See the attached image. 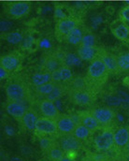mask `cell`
Listing matches in <instances>:
<instances>
[{
  "mask_svg": "<svg viewBox=\"0 0 129 161\" xmlns=\"http://www.w3.org/2000/svg\"><path fill=\"white\" fill-rule=\"evenodd\" d=\"M129 142V126H122L114 131V149L122 153Z\"/></svg>",
  "mask_w": 129,
  "mask_h": 161,
  "instance_id": "obj_14",
  "label": "cell"
},
{
  "mask_svg": "<svg viewBox=\"0 0 129 161\" xmlns=\"http://www.w3.org/2000/svg\"><path fill=\"white\" fill-rule=\"evenodd\" d=\"M108 157H105L103 155L99 154H92V153H87V156L84 158L83 161H106Z\"/></svg>",
  "mask_w": 129,
  "mask_h": 161,
  "instance_id": "obj_34",
  "label": "cell"
},
{
  "mask_svg": "<svg viewBox=\"0 0 129 161\" xmlns=\"http://www.w3.org/2000/svg\"><path fill=\"white\" fill-rule=\"evenodd\" d=\"M119 72H126L129 70V52L123 53L116 56Z\"/></svg>",
  "mask_w": 129,
  "mask_h": 161,
  "instance_id": "obj_29",
  "label": "cell"
},
{
  "mask_svg": "<svg viewBox=\"0 0 129 161\" xmlns=\"http://www.w3.org/2000/svg\"><path fill=\"white\" fill-rule=\"evenodd\" d=\"M97 151H109L114 148V131L111 128L104 129L94 140Z\"/></svg>",
  "mask_w": 129,
  "mask_h": 161,
  "instance_id": "obj_6",
  "label": "cell"
},
{
  "mask_svg": "<svg viewBox=\"0 0 129 161\" xmlns=\"http://www.w3.org/2000/svg\"><path fill=\"white\" fill-rule=\"evenodd\" d=\"M51 80V73L48 71H44V70L36 72L32 76V83L35 87L40 86L46 82H49Z\"/></svg>",
  "mask_w": 129,
  "mask_h": 161,
  "instance_id": "obj_26",
  "label": "cell"
},
{
  "mask_svg": "<svg viewBox=\"0 0 129 161\" xmlns=\"http://www.w3.org/2000/svg\"><path fill=\"white\" fill-rule=\"evenodd\" d=\"M39 118L40 117L38 116L35 110L32 108H28L27 111L25 112L24 115L23 116V118L20 120V123L25 129H27L29 131H35L36 125H37Z\"/></svg>",
  "mask_w": 129,
  "mask_h": 161,
  "instance_id": "obj_18",
  "label": "cell"
},
{
  "mask_svg": "<svg viewBox=\"0 0 129 161\" xmlns=\"http://www.w3.org/2000/svg\"><path fill=\"white\" fill-rule=\"evenodd\" d=\"M83 30L80 27V25L78 27H76L75 29H73L67 37L65 40L68 43V44H71V45H80L83 38Z\"/></svg>",
  "mask_w": 129,
  "mask_h": 161,
  "instance_id": "obj_24",
  "label": "cell"
},
{
  "mask_svg": "<svg viewBox=\"0 0 129 161\" xmlns=\"http://www.w3.org/2000/svg\"><path fill=\"white\" fill-rule=\"evenodd\" d=\"M44 152L47 158L51 161H58L65 157V152L62 149L59 142L57 141H53L52 143L47 149L44 150Z\"/></svg>",
  "mask_w": 129,
  "mask_h": 161,
  "instance_id": "obj_19",
  "label": "cell"
},
{
  "mask_svg": "<svg viewBox=\"0 0 129 161\" xmlns=\"http://www.w3.org/2000/svg\"><path fill=\"white\" fill-rule=\"evenodd\" d=\"M97 56L103 61L110 74H115L119 72L117 59L113 54L103 48H97Z\"/></svg>",
  "mask_w": 129,
  "mask_h": 161,
  "instance_id": "obj_13",
  "label": "cell"
},
{
  "mask_svg": "<svg viewBox=\"0 0 129 161\" xmlns=\"http://www.w3.org/2000/svg\"><path fill=\"white\" fill-rule=\"evenodd\" d=\"M51 80L54 81V82H62L63 81L60 69H58L54 70L53 72H51Z\"/></svg>",
  "mask_w": 129,
  "mask_h": 161,
  "instance_id": "obj_37",
  "label": "cell"
},
{
  "mask_svg": "<svg viewBox=\"0 0 129 161\" xmlns=\"http://www.w3.org/2000/svg\"><path fill=\"white\" fill-rule=\"evenodd\" d=\"M77 118H78L77 123H81L82 125H85L86 127H88L93 132H95L99 129H102L101 125H99L97 120L94 118V116L91 114L90 111H83V112L78 113Z\"/></svg>",
  "mask_w": 129,
  "mask_h": 161,
  "instance_id": "obj_15",
  "label": "cell"
},
{
  "mask_svg": "<svg viewBox=\"0 0 129 161\" xmlns=\"http://www.w3.org/2000/svg\"><path fill=\"white\" fill-rule=\"evenodd\" d=\"M122 156L126 161H129V151L128 152H122Z\"/></svg>",
  "mask_w": 129,
  "mask_h": 161,
  "instance_id": "obj_42",
  "label": "cell"
},
{
  "mask_svg": "<svg viewBox=\"0 0 129 161\" xmlns=\"http://www.w3.org/2000/svg\"><path fill=\"white\" fill-rule=\"evenodd\" d=\"M9 27V23L8 22H2L1 23V31L2 32H5L6 30H8Z\"/></svg>",
  "mask_w": 129,
  "mask_h": 161,
  "instance_id": "obj_41",
  "label": "cell"
},
{
  "mask_svg": "<svg viewBox=\"0 0 129 161\" xmlns=\"http://www.w3.org/2000/svg\"><path fill=\"white\" fill-rule=\"evenodd\" d=\"M129 151V142H128V143L126 144V146L125 147V149L123 150V152H128Z\"/></svg>",
  "mask_w": 129,
  "mask_h": 161,
  "instance_id": "obj_44",
  "label": "cell"
},
{
  "mask_svg": "<svg viewBox=\"0 0 129 161\" xmlns=\"http://www.w3.org/2000/svg\"><path fill=\"white\" fill-rule=\"evenodd\" d=\"M90 112L99 123L102 129L111 128L116 117V114L113 110L110 108H96Z\"/></svg>",
  "mask_w": 129,
  "mask_h": 161,
  "instance_id": "obj_5",
  "label": "cell"
},
{
  "mask_svg": "<svg viewBox=\"0 0 129 161\" xmlns=\"http://www.w3.org/2000/svg\"><path fill=\"white\" fill-rule=\"evenodd\" d=\"M77 54L83 61H92L97 57V48L95 46L80 45Z\"/></svg>",
  "mask_w": 129,
  "mask_h": 161,
  "instance_id": "obj_20",
  "label": "cell"
},
{
  "mask_svg": "<svg viewBox=\"0 0 129 161\" xmlns=\"http://www.w3.org/2000/svg\"><path fill=\"white\" fill-rule=\"evenodd\" d=\"M113 36L119 40H126L129 38V27L126 23H121L112 28Z\"/></svg>",
  "mask_w": 129,
  "mask_h": 161,
  "instance_id": "obj_25",
  "label": "cell"
},
{
  "mask_svg": "<svg viewBox=\"0 0 129 161\" xmlns=\"http://www.w3.org/2000/svg\"><path fill=\"white\" fill-rule=\"evenodd\" d=\"M66 93H67V86L62 84L61 82H56L55 86L53 87V89L51 90V92L47 95L44 98H47L49 100L51 101H56L59 98H61Z\"/></svg>",
  "mask_w": 129,
  "mask_h": 161,
  "instance_id": "obj_22",
  "label": "cell"
},
{
  "mask_svg": "<svg viewBox=\"0 0 129 161\" xmlns=\"http://www.w3.org/2000/svg\"><path fill=\"white\" fill-rule=\"evenodd\" d=\"M35 132L37 135L40 136L41 138L47 136L58 135L56 121L44 116L40 117L36 125Z\"/></svg>",
  "mask_w": 129,
  "mask_h": 161,
  "instance_id": "obj_7",
  "label": "cell"
},
{
  "mask_svg": "<svg viewBox=\"0 0 129 161\" xmlns=\"http://www.w3.org/2000/svg\"><path fill=\"white\" fill-rule=\"evenodd\" d=\"M83 60L79 57L78 54L75 53H66L62 54V63L63 65L72 67V66H78L81 64Z\"/></svg>",
  "mask_w": 129,
  "mask_h": 161,
  "instance_id": "obj_28",
  "label": "cell"
},
{
  "mask_svg": "<svg viewBox=\"0 0 129 161\" xmlns=\"http://www.w3.org/2000/svg\"><path fill=\"white\" fill-rule=\"evenodd\" d=\"M59 143L65 153H72L82 148V141L77 139L73 134L60 136Z\"/></svg>",
  "mask_w": 129,
  "mask_h": 161,
  "instance_id": "obj_12",
  "label": "cell"
},
{
  "mask_svg": "<svg viewBox=\"0 0 129 161\" xmlns=\"http://www.w3.org/2000/svg\"><path fill=\"white\" fill-rule=\"evenodd\" d=\"M120 17L123 20L124 23L129 24V5L126 6L123 9L120 11Z\"/></svg>",
  "mask_w": 129,
  "mask_h": 161,
  "instance_id": "obj_36",
  "label": "cell"
},
{
  "mask_svg": "<svg viewBox=\"0 0 129 161\" xmlns=\"http://www.w3.org/2000/svg\"><path fill=\"white\" fill-rule=\"evenodd\" d=\"M80 45L83 46H95V38L92 33H85Z\"/></svg>",
  "mask_w": 129,
  "mask_h": 161,
  "instance_id": "obj_33",
  "label": "cell"
},
{
  "mask_svg": "<svg viewBox=\"0 0 129 161\" xmlns=\"http://www.w3.org/2000/svg\"><path fill=\"white\" fill-rule=\"evenodd\" d=\"M62 65V55L59 56L56 53H47L43 59L42 70L51 73L58 69Z\"/></svg>",
  "mask_w": 129,
  "mask_h": 161,
  "instance_id": "obj_17",
  "label": "cell"
},
{
  "mask_svg": "<svg viewBox=\"0 0 129 161\" xmlns=\"http://www.w3.org/2000/svg\"><path fill=\"white\" fill-rule=\"evenodd\" d=\"M106 161H126L124 159L123 156H122V153H118L116 156H113V157H108L107 158V160Z\"/></svg>",
  "mask_w": 129,
  "mask_h": 161,
  "instance_id": "obj_38",
  "label": "cell"
},
{
  "mask_svg": "<svg viewBox=\"0 0 129 161\" xmlns=\"http://www.w3.org/2000/svg\"><path fill=\"white\" fill-rule=\"evenodd\" d=\"M110 74V73L109 72L103 61L97 56L96 58L91 61L87 69L86 78L92 86L98 87L106 83Z\"/></svg>",
  "mask_w": 129,
  "mask_h": 161,
  "instance_id": "obj_1",
  "label": "cell"
},
{
  "mask_svg": "<svg viewBox=\"0 0 129 161\" xmlns=\"http://www.w3.org/2000/svg\"><path fill=\"white\" fill-rule=\"evenodd\" d=\"M56 82L51 80L49 82H46L44 84H41L40 86H36L35 87V93L40 96V97H45L47 95H49L51 90L53 89V87L55 86Z\"/></svg>",
  "mask_w": 129,
  "mask_h": 161,
  "instance_id": "obj_30",
  "label": "cell"
},
{
  "mask_svg": "<svg viewBox=\"0 0 129 161\" xmlns=\"http://www.w3.org/2000/svg\"><path fill=\"white\" fill-rule=\"evenodd\" d=\"M40 114L44 117H48L53 120H56L58 116L60 115V113L55 106L54 102L51 100H49L47 98H43L40 102Z\"/></svg>",
  "mask_w": 129,
  "mask_h": 161,
  "instance_id": "obj_16",
  "label": "cell"
},
{
  "mask_svg": "<svg viewBox=\"0 0 129 161\" xmlns=\"http://www.w3.org/2000/svg\"><path fill=\"white\" fill-rule=\"evenodd\" d=\"M21 63L22 57L17 53H10L1 56L0 58V67L5 69L10 74L20 68Z\"/></svg>",
  "mask_w": 129,
  "mask_h": 161,
  "instance_id": "obj_9",
  "label": "cell"
},
{
  "mask_svg": "<svg viewBox=\"0 0 129 161\" xmlns=\"http://www.w3.org/2000/svg\"><path fill=\"white\" fill-rule=\"evenodd\" d=\"M58 161H74L71 158H69V157H64V158H62L61 159H59Z\"/></svg>",
  "mask_w": 129,
  "mask_h": 161,
  "instance_id": "obj_43",
  "label": "cell"
},
{
  "mask_svg": "<svg viewBox=\"0 0 129 161\" xmlns=\"http://www.w3.org/2000/svg\"><path fill=\"white\" fill-rule=\"evenodd\" d=\"M67 89H94L87 78L83 76H76L72 78L69 81H67Z\"/></svg>",
  "mask_w": 129,
  "mask_h": 161,
  "instance_id": "obj_21",
  "label": "cell"
},
{
  "mask_svg": "<svg viewBox=\"0 0 129 161\" xmlns=\"http://www.w3.org/2000/svg\"><path fill=\"white\" fill-rule=\"evenodd\" d=\"M80 25V21L74 17H67L57 20L55 25V36L58 40H65L66 37Z\"/></svg>",
  "mask_w": 129,
  "mask_h": 161,
  "instance_id": "obj_4",
  "label": "cell"
},
{
  "mask_svg": "<svg viewBox=\"0 0 129 161\" xmlns=\"http://www.w3.org/2000/svg\"><path fill=\"white\" fill-rule=\"evenodd\" d=\"M30 9L31 6L28 2H14L8 7L7 13L13 19H20L26 16Z\"/></svg>",
  "mask_w": 129,
  "mask_h": 161,
  "instance_id": "obj_10",
  "label": "cell"
},
{
  "mask_svg": "<svg viewBox=\"0 0 129 161\" xmlns=\"http://www.w3.org/2000/svg\"><path fill=\"white\" fill-rule=\"evenodd\" d=\"M10 73H8L5 69H3L2 67H0V79L1 80H5L6 78H8L9 76Z\"/></svg>",
  "mask_w": 129,
  "mask_h": 161,
  "instance_id": "obj_39",
  "label": "cell"
},
{
  "mask_svg": "<svg viewBox=\"0 0 129 161\" xmlns=\"http://www.w3.org/2000/svg\"><path fill=\"white\" fill-rule=\"evenodd\" d=\"M5 109L9 115H11L16 120L20 121L24 115V114L28 108L25 107L24 102L8 99L5 104Z\"/></svg>",
  "mask_w": 129,
  "mask_h": 161,
  "instance_id": "obj_11",
  "label": "cell"
},
{
  "mask_svg": "<svg viewBox=\"0 0 129 161\" xmlns=\"http://www.w3.org/2000/svg\"><path fill=\"white\" fill-rule=\"evenodd\" d=\"M2 38L10 44H18V43H22V41L24 39V36L21 31L16 30V31L4 33L2 35Z\"/></svg>",
  "mask_w": 129,
  "mask_h": 161,
  "instance_id": "obj_27",
  "label": "cell"
},
{
  "mask_svg": "<svg viewBox=\"0 0 129 161\" xmlns=\"http://www.w3.org/2000/svg\"><path fill=\"white\" fill-rule=\"evenodd\" d=\"M54 17L57 20H60V19L67 18L68 16H67V14L65 13V11H64L63 8L61 6H56L55 8H54Z\"/></svg>",
  "mask_w": 129,
  "mask_h": 161,
  "instance_id": "obj_35",
  "label": "cell"
},
{
  "mask_svg": "<svg viewBox=\"0 0 129 161\" xmlns=\"http://www.w3.org/2000/svg\"><path fill=\"white\" fill-rule=\"evenodd\" d=\"M50 46H51V42L47 39H42L40 41V47H41V48L48 49V48H50Z\"/></svg>",
  "mask_w": 129,
  "mask_h": 161,
  "instance_id": "obj_40",
  "label": "cell"
},
{
  "mask_svg": "<svg viewBox=\"0 0 129 161\" xmlns=\"http://www.w3.org/2000/svg\"><path fill=\"white\" fill-rule=\"evenodd\" d=\"M67 96L69 101L77 106H89L95 99L93 89H67Z\"/></svg>",
  "mask_w": 129,
  "mask_h": 161,
  "instance_id": "obj_3",
  "label": "cell"
},
{
  "mask_svg": "<svg viewBox=\"0 0 129 161\" xmlns=\"http://www.w3.org/2000/svg\"><path fill=\"white\" fill-rule=\"evenodd\" d=\"M59 69H60L61 75H62V78H63V81L64 82H67V81H69L73 78L70 67L66 66V65H62Z\"/></svg>",
  "mask_w": 129,
  "mask_h": 161,
  "instance_id": "obj_31",
  "label": "cell"
},
{
  "mask_svg": "<svg viewBox=\"0 0 129 161\" xmlns=\"http://www.w3.org/2000/svg\"><path fill=\"white\" fill-rule=\"evenodd\" d=\"M94 132H93L92 130H90L88 127H86L85 125H82L81 123H77L76 125V127L73 131V135L79 139L80 141L82 142H84V141H87Z\"/></svg>",
  "mask_w": 129,
  "mask_h": 161,
  "instance_id": "obj_23",
  "label": "cell"
},
{
  "mask_svg": "<svg viewBox=\"0 0 129 161\" xmlns=\"http://www.w3.org/2000/svg\"><path fill=\"white\" fill-rule=\"evenodd\" d=\"M35 42H36V40L32 35H27L22 41V49L26 50V51H31L33 46L35 45Z\"/></svg>",
  "mask_w": 129,
  "mask_h": 161,
  "instance_id": "obj_32",
  "label": "cell"
},
{
  "mask_svg": "<svg viewBox=\"0 0 129 161\" xmlns=\"http://www.w3.org/2000/svg\"><path fill=\"white\" fill-rule=\"evenodd\" d=\"M55 121L59 137L72 134L77 125V121L67 114H60Z\"/></svg>",
  "mask_w": 129,
  "mask_h": 161,
  "instance_id": "obj_8",
  "label": "cell"
},
{
  "mask_svg": "<svg viewBox=\"0 0 129 161\" xmlns=\"http://www.w3.org/2000/svg\"><path fill=\"white\" fill-rule=\"evenodd\" d=\"M6 95L8 97V99L17 100L21 102L29 101V99L31 98V94L27 85L22 81L9 82L6 87Z\"/></svg>",
  "mask_w": 129,
  "mask_h": 161,
  "instance_id": "obj_2",
  "label": "cell"
}]
</instances>
